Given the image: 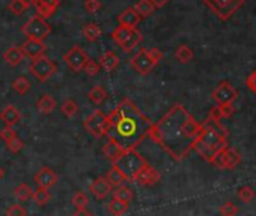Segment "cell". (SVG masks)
I'll return each instance as SVG.
<instances>
[{
  "mask_svg": "<svg viewBox=\"0 0 256 216\" xmlns=\"http://www.w3.org/2000/svg\"><path fill=\"white\" fill-rule=\"evenodd\" d=\"M20 120H22V114L12 104H8L6 107H4V109L0 111V121L6 127H14L16 124L20 123Z\"/></svg>",
  "mask_w": 256,
  "mask_h": 216,
  "instance_id": "cell-18",
  "label": "cell"
},
{
  "mask_svg": "<svg viewBox=\"0 0 256 216\" xmlns=\"http://www.w3.org/2000/svg\"><path fill=\"white\" fill-rule=\"evenodd\" d=\"M58 178H59L58 174H56L52 168H48V166H42V168L34 175L35 183H36L38 186L47 187V189H50L52 186H54L56 181H58Z\"/></svg>",
  "mask_w": 256,
  "mask_h": 216,
  "instance_id": "cell-14",
  "label": "cell"
},
{
  "mask_svg": "<svg viewBox=\"0 0 256 216\" xmlns=\"http://www.w3.org/2000/svg\"><path fill=\"white\" fill-rule=\"evenodd\" d=\"M22 49H23L24 55H26L28 58H30L32 61H34V59H36V58H40V56H42V55H46V50H47V47H46L44 41L29 40V38L23 43Z\"/></svg>",
  "mask_w": 256,
  "mask_h": 216,
  "instance_id": "cell-15",
  "label": "cell"
},
{
  "mask_svg": "<svg viewBox=\"0 0 256 216\" xmlns=\"http://www.w3.org/2000/svg\"><path fill=\"white\" fill-rule=\"evenodd\" d=\"M0 138H2V136H0Z\"/></svg>",
  "mask_w": 256,
  "mask_h": 216,
  "instance_id": "cell-54",
  "label": "cell"
},
{
  "mask_svg": "<svg viewBox=\"0 0 256 216\" xmlns=\"http://www.w3.org/2000/svg\"><path fill=\"white\" fill-rule=\"evenodd\" d=\"M254 190L250 187V186H242L240 190H238V199L240 201H242V202H246V204H248V202H252L253 199H254Z\"/></svg>",
  "mask_w": 256,
  "mask_h": 216,
  "instance_id": "cell-39",
  "label": "cell"
},
{
  "mask_svg": "<svg viewBox=\"0 0 256 216\" xmlns=\"http://www.w3.org/2000/svg\"><path fill=\"white\" fill-rule=\"evenodd\" d=\"M84 10L89 14H96L101 10V2L100 0H84Z\"/></svg>",
  "mask_w": 256,
  "mask_h": 216,
  "instance_id": "cell-45",
  "label": "cell"
},
{
  "mask_svg": "<svg viewBox=\"0 0 256 216\" xmlns=\"http://www.w3.org/2000/svg\"><path fill=\"white\" fill-rule=\"evenodd\" d=\"M71 204H72L76 208H86L88 204H89V196H88L84 192L78 190V192H76L74 196L71 198Z\"/></svg>",
  "mask_w": 256,
  "mask_h": 216,
  "instance_id": "cell-37",
  "label": "cell"
},
{
  "mask_svg": "<svg viewBox=\"0 0 256 216\" xmlns=\"http://www.w3.org/2000/svg\"><path fill=\"white\" fill-rule=\"evenodd\" d=\"M0 136H2V139H4L5 144H6V142L12 141L14 138H17V132H16L12 127H5L4 130H0Z\"/></svg>",
  "mask_w": 256,
  "mask_h": 216,
  "instance_id": "cell-46",
  "label": "cell"
},
{
  "mask_svg": "<svg viewBox=\"0 0 256 216\" xmlns=\"http://www.w3.org/2000/svg\"><path fill=\"white\" fill-rule=\"evenodd\" d=\"M112 165H116L128 178V181H134L136 175L146 166L150 165L146 159L138 151V150H126L124 154Z\"/></svg>",
  "mask_w": 256,
  "mask_h": 216,
  "instance_id": "cell-4",
  "label": "cell"
},
{
  "mask_svg": "<svg viewBox=\"0 0 256 216\" xmlns=\"http://www.w3.org/2000/svg\"><path fill=\"white\" fill-rule=\"evenodd\" d=\"M23 2H26L28 5H30V7H32V5H34V2H35V0H23Z\"/></svg>",
  "mask_w": 256,
  "mask_h": 216,
  "instance_id": "cell-53",
  "label": "cell"
},
{
  "mask_svg": "<svg viewBox=\"0 0 256 216\" xmlns=\"http://www.w3.org/2000/svg\"><path fill=\"white\" fill-rule=\"evenodd\" d=\"M6 148L11 151V153H14V154H17V153H20L23 148H24V142L17 136V138H14L12 141H10V142H6Z\"/></svg>",
  "mask_w": 256,
  "mask_h": 216,
  "instance_id": "cell-42",
  "label": "cell"
},
{
  "mask_svg": "<svg viewBox=\"0 0 256 216\" xmlns=\"http://www.w3.org/2000/svg\"><path fill=\"white\" fill-rule=\"evenodd\" d=\"M246 86L256 95V70H253V71L247 76V79H246Z\"/></svg>",
  "mask_w": 256,
  "mask_h": 216,
  "instance_id": "cell-47",
  "label": "cell"
},
{
  "mask_svg": "<svg viewBox=\"0 0 256 216\" xmlns=\"http://www.w3.org/2000/svg\"><path fill=\"white\" fill-rule=\"evenodd\" d=\"M124 148L112 138H107V142L102 145V154L107 160H110L112 163H114L122 154H124Z\"/></svg>",
  "mask_w": 256,
  "mask_h": 216,
  "instance_id": "cell-19",
  "label": "cell"
},
{
  "mask_svg": "<svg viewBox=\"0 0 256 216\" xmlns=\"http://www.w3.org/2000/svg\"><path fill=\"white\" fill-rule=\"evenodd\" d=\"M241 162V154L236 148H226V169H235Z\"/></svg>",
  "mask_w": 256,
  "mask_h": 216,
  "instance_id": "cell-28",
  "label": "cell"
},
{
  "mask_svg": "<svg viewBox=\"0 0 256 216\" xmlns=\"http://www.w3.org/2000/svg\"><path fill=\"white\" fill-rule=\"evenodd\" d=\"M60 112L66 118H72L78 112V104H77V101H74L72 98H65L64 103H62V106H60Z\"/></svg>",
  "mask_w": 256,
  "mask_h": 216,
  "instance_id": "cell-31",
  "label": "cell"
},
{
  "mask_svg": "<svg viewBox=\"0 0 256 216\" xmlns=\"http://www.w3.org/2000/svg\"><path fill=\"white\" fill-rule=\"evenodd\" d=\"M59 5H60V0H35L34 2V7L38 16L44 19H50L56 13Z\"/></svg>",
  "mask_w": 256,
  "mask_h": 216,
  "instance_id": "cell-16",
  "label": "cell"
},
{
  "mask_svg": "<svg viewBox=\"0 0 256 216\" xmlns=\"http://www.w3.org/2000/svg\"><path fill=\"white\" fill-rule=\"evenodd\" d=\"M6 216H28V210L20 204H11L6 210Z\"/></svg>",
  "mask_w": 256,
  "mask_h": 216,
  "instance_id": "cell-43",
  "label": "cell"
},
{
  "mask_svg": "<svg viewBox=\"0 0 256 216\" xmlns=\"http://www.w3.org/2000/svg\"><path fill=\"white\" fill-rule=\"evenodd\" d=\"M5 177V169L2 168V166H0V180H2Z\"/></svg>",
  "mask_w": 256,
  "mask_h": 216,
  "instance_id": "cell-52",
  "label": "cell"
},
{
  "mask_svg": "<svg viewBox=\"0 0 256 216\" xmlns=\"http://www.w3.org/2000/svg\"><path fill=\"white\" fill-rule=\"evenodd\" d=\"M142 16L136 11V8H126L125 11H122L118 16V23L120 26H126V28H132L136 29V26L140 23Z\"/></svg>",
  "mask_w": 256,
  "mask_h": 216,
  "instance_id": "cell-17",
  "label": "cell"
},
{
  "mask_svg": "<svg viewBox=\"0 0 256 216\" xmlns=\"http://www.w3.org/2000/svg\"><path fill=\"white\" fill-rule=\"evenodd\" d=\"M193 50L188 47V46H186V44H182V46H180L176 50H175V58L181 62V64H188L192 59H193Z\"/></svg>",
  "mask_w": 256,
  "mask_h": 216,
  "instance_id": "cell-34",
  "label": "cell"
},
{
  "mask_svg": "<svg viewBox=\"0 0 256 216\" xmlns=\"http://www.w3.org/2000/svg\"><path fill=\"white\" fill-rule=\"evenodd\" d=\"M22 32L24 37H28L29 40H38V41H44L50 34H52V26L47 23V19L41 17V16H34L30 17L23 26H22Z\"/></svg>",
  "mask_w": 256,
  "mask_h": 216,
  "instance_id": "cell-6",
  "label": "cell"
},
{
  "mask_svg": "<svg viewBox=\"0 0 256 216\" xmlns=\"http://www.w3.org/2000/svg\"><path fill=\"white\" fill-rule=\"evenodd\" d=\"M148 56H150V58H151V61L157 65V64L163 59V56H164V55H163V52H162V50H158V49L152 47V49H150V50H148Z\"/></svg>",
  "mask_w": 256,
  "mask_h": 216,
  "instance_id": "cell-48",
  "label": "cell"
},
{
  "mask_svg": "<svg viewBox=\"0 0 256 216\" xmlns=\"http://www.w3.org/2000/svg\"><path fill=\"white\" fill-rule=\"evenodd\" d=\"M151 2L156 5V8H163L170 2V0H151Z\"/></svg>",
  "mask_w": 256,
  "mask_h": 216,
  "instance_id": "cell-51",
  "label": "cell"
},
{
  "mask_svg": "<svg viewBox=\"0 0 256 216\" xmlns=\"http://www.w3.org/2000/svg\"><path fill=\"white\" fill-rule=\"evenodd\" d=\"M89 192L94 195L95 199L104 201V199L113 192V186L110 184V181H108L106 177H98V178H95V180L90 183Z\"/></svg>",
  "mask_w": 256,
  "mask_h": 216,
  "instance_id": "cell-11",
  "label": "cell"
},
{
  "mask_svg": "<svg viewBox=\"0 0 256 216\" xmlns=\"http://www.w3.org/2000/svg\"><path fill=\"white\" fill-rule=\"evenodd\" d=\"M113 198H116V199H120V201H124V202H132L133 201V198H134V192L130 189V187H126V186H119V187H114V190H113Z\"/></svg>",
  "mask_w": 256,
  "mask_h": 216,
  "instance_id": "cell-29",
  "label": "cell"
},
{
  "mask_svg": "<svg viewBox=\"0 0 256 216\" xmlns=\"http://www.w3.org/2000/svg\"><path fill=\"white\" fill-rule=\"evenodd\" d=\"M142 34L138 31V29H133L132 31V34H130V37H128L126 40H125V43L120 46L122 47V50L125 52V53H130L132 50H134L140 43H142Z\"/></svg>",
  "mask_w": 256,
  "mask_h": 216,
  "instance_id": "cell-24",
  "label": "cell"
},
{
  "mask_svg": "<svg viewBox=\"0 0 256 216\" xmlns=\"http://www.w3.org/2000/svg\"><path fill=\"white\" fill-rule=\"evenodd\" d=\"M110 129L107 138L114 139L125 151L136 150L140 142L150 136L152 121L130 100L124 97L108 114Z\"/></svg>",
  "mask_w": 256,
  "mask_h": 216,
  "instance_id": "cell-2",
  "label": "cell"
},
{
  "mask_svg": "<svg viewBox=\"0 0 256 216\" xmlns=\"http://www.w3.org/2000/svg\"><path fill=\"white\" fill-rule=\"evenodd\" d=\"M212 100L218 104V106H223V104H234V101L236 100L238 97V91L232 86L230 82L228 80H223L220 82L216 89L212 91L211 94Z\"/></svg>",
  "mask_w": 256,
  "mask_h": 216,
  "instance_id": "cell-10",
  "label": "cell"
},
{
  "mask_svg": "<svg viewBox=\"0 0 256 216\" xmlns=\"http://www.w3.org/2000/svg\"><path fill=\"white\" fill-rule=\"evenodd\" d=\"M204 124L187 111V107L176 103L152 124L150 138L158 144L175 162L184 160L193 150Z\"/></svg>",
  "mask_w": 256,
  "mask_h": 216,
  "instance_id": "cell-1",
  "label": "cell"
},
{
  "mask_svg": "<svg viewBox=\"0 0 256 216\" xmlns=\"http://www.w3.org/2000/svg\"><path fill=\"white\" fill-rule=\"evenodd\" d=\"M29 7L30 5H28L26 2H23V0H12V2L8 5V10L12 14H16V16H22V14H24L28 11Z\"/></svg>",
  "mask_w": 256,
  "mask_h": 216,
  "instance_id": "cell-38",
  "label": "cell"
},
{
  "mask_svg": "<svg viewBox=\"0 0 256 216\" xmlns=\"http://www.w3.org/2000/svg\"><path fill=\"white\" fill-rule=\"evenodd\" d=\"M208 120L214 121V123H220L223 120V112H222V107L217 104L214 107L210 109V114H208Z\"/></svg>",
  "mask_w": 256,
  "mask_h": 216,
  "instance_id": "cell-44",
  "label": "cell"
},
{
  "mask_svg": "<svg viewBox=\"0 0 256 216\" xmlns=\"http://www.w3.org/2000/svg\"><path fill=\"white\" fill-rule=\"evenodd\" d=\"M36 109L41 114L48 115V114H52L56 109V100L50 94H42L40 97V100L36 101Z\"/></svg>",
  "mask_w": 256,
  "mask_h": 216,
  "instance_id": "cell-22",
  "label": "cell"
},
{
  "mask_svg": "<svg viewBox=\"0 0 256 216\" xmlns=\"http://www.w3.org/2000/svg\"><path fill=\"white\" fill-rule=\"evenodd\" d=\"M106 178L110 181V184H112L113 187H119V186H122L125 181H128V178L125 177V174H124L116 165H112L110 171L106 174Z\"/></svg>",
  "mask_w": 256,
  "mask_h": 216,
  "instance_id": "cell-23",
  "label": "cell"
},
{
  "mask_svg": "<svg viewBox=\"0 0 256 216\" xmlns=\"http://www.w3.org/2000/svg\"><path fill=\"white\" fill-rule=\"evenodd\" d=\"M88 97H89V100H90L94 104L100 106V104H102V103L107 100L108 94H107V91H106L102 86H94V88L89 91Z\"/></svg>",
  "mask_w": 256,
  "mask_h": 216,
  "instance_id": "cell-27",
  "label": "cell"
},
{
  "mask_svg": "<svg viewBox=\"0 0 256 216\" xmlns=\"http://www.w3.org/2000/svg\"><path fill=\"white\" fill-rule=\"evenodd\" d=\"M160 180H162L160 171L156 169V168L151 166V165H146V166L136 175V178H134V181L139 183V184H142V186H154V184H157Z\"/></svg>",
  "mask_w": 256,
  "mask_h": 216,
  "instance_id": "cell-13",
  "label": "cell"
},
{
  "mask_svg": "<svg viewBox=\"0 0 256 216\" xmlns=\"http://www.w3.org/2000/svg\"><path fill=\"white\" fill-rule=\"evenodd\" d=\"M90 58L86 55V52L80 47V46H74L71 47L65 55H64V61L65 64L68 65V68L74 73H80L83 71L86 62L89 61Z\"/></svg>",
  "mask_w": 256,
  "mask_h": 216,
  "instance_id": "cell-9",
  "label": "cell"
},
{
  "mask_svg": "<svg viewBox=\"0 0 256 216\" xmlns=\"http://www.w3.org/2000/svg\"><path fill=\"white\" fill-rule=\"evenodd\" d=\"M30 73L40 80V82H47L48 79H52L54 76V73L58 71V65L46 55L36 58L32 61L30 67H29Z\"/></svg>",
  "mask_w": 256,
  "mask_h": 216,
  "instance_id": "cell-8",
  "label": "cell"
},
{
  "mask_svg": "<svg viewBox=\"0 0 256 216\" xmlns=\"http://www.w3.org/2000/svg\"><path fill=\"white\" fill-rule=\"evenodd\" d=\"M12 88H14V91H16L17 94L26 95V94L29 92V89H30V82H29V79H28L26 76H20V77H17V79L12 82Z\"/></svg>",
  "mask_w": 256,
  "mask_h": 216,
  "instance_id": "cell-35",
  "label": "cell"
},
{
  "mask_svg": "<svg viewBox=\"0 0 256 216\" xmlns=\"http://www.w3.org/2000/svg\"><path fill=\"white\" fill-rule=\"evenodd\" d=\"M32 199L38 204V205H46L50 199H52V193L47 187H41L38 186L36 190H34Z\"/></svg>",
  "mask_w": 256,
  "mask_h": 216,
  "instance_id": "cell-32",
  "label": "cell"
},
{
  "mask_svg": "<svg viewBox=\"0 0 256 216\" xmlns=\"http://www.w3.org/2000/svg\"><path fill=\"white\" fill-rule=\"evenodd\" d=\"M130 208V202H124L120 199L113 198L108 204H107V210L112 216H122L128 211Z\"/></svg>",
  "mask_w": 256,
  "mask_h": 216,
  "instance_id": "cell-25",
  "label": "cell"
},
{
  "mask_svg": "<svg viewBox=\"0 0 256 216\" xmlns=\"http://www.w3.org/2000/svg\"><path fill=\"white\" fill-rule=\"evenodd\" d=\"M82 34H83V37H84L89 43H94V41L100 40V37H101L102 32H101V28H100L96 23H88V25L83 26Z\"/></svg>",
  "mask_w": 256,
  "mask_h": 216,
  "instance_id": "cell-26",
  "label": "cell"
},
{
  "mask_svg": "<svg viewBox=\"0 0 256 216\" xmlns=\"http://www.w3.org/2000/svg\"><path fill=\"white\" fill-rule=\"evenodd\" d=\"M100 65H101V68H104L106 71L112 73V71H114V70L118 68V65H119V56H118L114 52L107 50V52H104V53L101 55V58H100Z\"/></svg>",
  "mask_w": 256,
  "mask_h": 216,
  "instance_id": "cell-21",
  "label": "cell"
},
{
  "mask_svg": "<svg viewBox=\"0 0 256 216\" xmlns=\"http://www.w3.org/2000/svg\"><path fill=\"white\" fill-rule=\"evenodd\" d=\"M24 52H23V49L22 47H18V46H12L11 49H8L5 53H4V59H5V62L8 64V65H11V67H17V65H20L22 62H23V59H24Z\"/></svg>",
  "mask_w": 256,
  "mask_h": 216,
  "instance_id": "cell-20",
  "label": "cell"
},
{
  "mask_svg": "<svg viewBox=\"0 0 256 216\" xmlns=\"http://www.w3.org/2000/svg\"><path fill=\"white\" fill-rule=\"evenodd\" d=\"M204 4L214 16L226 22L244 5V0H204Z\"/></svg>",
  "mask_w": 256,
  "mask_h": 216,
  "instance_id": "cell-7",
  "label": "cell"
},
{
  "mask_svg": "<svg viewBox=\"0 0 256 216\" xmlns=\"http://www.w3.org/2000/svg\"><path fill=\"white\" fill-rule=\"evenodd\" d=\"M100 70H101V65L96 62V61H94V59H89L88 62H86V65H84V68H83V71L88 74V76H96L98 73H100Z\"/></svg>",
  "mask_w": 256,
  "mask_h": 216,
  "instance_id": "cell-40",
  "label": "cell"
},
{
  "mask_svg": "<svg viewBox=\"0 0 256 216\" xmlns=\"http://www.w3.org/2000/svg\"><path fill=\"white\" fill-rule=\"evenodd\" d=\"M229 147L228 132L220 123L206 120L199 138L194 142V151L208 163L223 150Z\"/></svg>",
  "mask_w": 256,
  "mask_h": 216,
  "instance_id": "cell-3",
  "label": "cell"
},
{
  "mask_svg": "<svg viewBox=\"0 0 256 216\" xmlns=\"http://www.w3.org/2000/svg\"><path fill=\"white\" fill-rule=\"evenodd\" d=\"M32 195H34V190H32V187H30L29 184H26V183H22V184H18V186L14 189V196H16L18 201H28V199L32 198Z\"/></svg>",
  "mask_w": 256,
  "mask_h": 216,
  "instance_id": "cell-36",
  "label": "cell"
},
{
  "mask_svg": "<svg viewBox=\"0 0 256 216\" xmlns=\"http://www.w3.org/2000/svg\"><path fill=\"white\" fill-rule=\"evenodd\" d=\"M136 11L142 16V19L145 17H150L154 11H156V5L151 2V0H139V2L136 4Z\"/></svg>",
  "mask_w": 256,
  "mask_h": 216,
  "instance_id": "cell-33",
  "label": "cell"
},
{
  "mask_svg": "<svg viewBox=\"0 0 256 216\" xmlns=\"http://www.w3.org/2000/svg\"><path fill=\"white\" fill-rule=\"evenodd\" d=\"M238 213V205H235L234 202L228 201L220 207V214L222 216H236Z\"/></svg>",
  "mask_w": 256,
  "mask_h": 216,
  "instance_id": "cell-41",
  "label": "cell"
},
{
  "mask_svg": "<svg viewBox=\"0 0 256 216\" xmlns=\"http://www.w3.org/2000/svg\"><path fill=\"white\" fill-rule=\"evenodd\" d=\"M132 28H126V26H118L113 32H112V38H113V41L118 44V46H122L124 43H125V40L130 37V34H132Z\"/></svg>",
  "mask_w": 256,
  "mask_h": 216,
  "instance_id": "cell-30",
  "label": "cell"
},
{
  "mask_svg": "<svg viewBox=\"0 0 256 216\" xmlns=\"http://www.w3.org/2000/svg\"><path fill=\"white\" fill-rule=\"evenodd\" d=\"M83 126H84L86 132L90 133L94 138H96V139L104 138V136L107 138L108 129H110V120H108V115H106L104 112L96 109L84 118Z\"/></svg>",
  "mask_w": 256,
  "mask_h": 216,
  "instance_id": "cell-5",
  "label": "cell"
},
{
  "mask_svg": "<svg viewBox=\"0 0 256 216\" xmlns=\"http://www.w3.org/2000/svg\"><path fill=\"white\" fill-rule=\"evenodd\" d=\"M71 216H94L88 208H77Z\"/></svg>",
  "mask_w": 256,
  "mask_h": 216,
  "instance_id": "cell-50",
  "label": "cell"
},
{
  "mask_svg": "<svg viewBox=\"0 0 256 216\" xmlns=\"http://www.w3.org/2000/svg\"><path fill=\"white\" fill-rule=\"evenodd\" d=\"M130 64H132V67H133L139 74H142V76H146V74L156 67V64H154V62L151 61V58L148 56V50H145V49L139 50V53H138L134 58H132Z\"/></svg>",
  "mask_w": 256,
  "mask_h": 216,
  "instance_id": "cell-12",
  "label": "cell"
},
{
  "mask_svg": "<svg viewBox=\"0 0 256 216\" xmlns=\"http://www.w3.org/2000/svg\"><path fill=\"white\" fill-rule=\"evenodd\" d=\"M222 107V112H223V118H230L235 112H236V109H235V106L234 104H223V106H220Z\"/></svg>",
  "mask_w": 256,
  "mask_h": 216,
  "instance_id": "cell-49",
  "label": "cell"
}]
</instances>
